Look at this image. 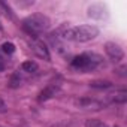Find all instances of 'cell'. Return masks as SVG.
Instances as JSON below:
<instances>
[{
    "label": "cell",
    "mask_w": 127,
    "mask_h": 127,
    "mask_svg": "<svg viewBox=\"0 0 127 127\" xmlns=\"http://www.w3.org/2000/svg\"><path fill=\"white\" fill-rule=\"evenodd\" d=\"M21 67H23V70H24V72H29V73H33V72H36V70L39 69L37 63H36V61H33V60H27V61H24Z\"/></svg>",
    "instance_id": "9c48e42d"
},
{
    "label": "cell",
    "mask_w": 127,
    "mask_h": 127,
    "mask_svg": "<svg viewBox=\"0 0 127 127\" xmlns=\"http://www.w3.org/2000/svg\"><path fill=\"white\" fill-rule=\"evenodd\" d=\"M20 82H21L20 73H14V75L11 76V82H9V84H11V87H14V88H15V87H18V85H20Z\"/></svg>",
    "instance_id": "9a60e30c"
},
{
    "label": "cell",
    "mask_w": 127,
    "mask_h": 127,
    "mask_svg": "<svg viewBox=\"0 0 127 127\" xmlns=\"http://www.w3.org/2000/svg\"><path fill=\"white\" fill-rule=\"evenodd\" d=\"M105 52L108 54V57L114 61H120L124 57V51L120 45H117L115 42H108L105 45Z\"/></svg>",
    "instance_id": "5b68a950"
},
{
    "label": "cell",
    "mask_w": 127,
    "mask_h": 127,
    "mask_svg": "<svg viewBox=\"0 0 127 127\" xmlns=\"http://www.w3.org/2000/svg\"><path fill=\"white\" fill-rule=\"evenodd\" d=\"M60 34L66 40H75V42H88L99 36V29L96 26H76V27H63L60 30Z\"/></svg>",
    "instance_id": "6da1fadb"
},
{
    "label": "cell",
    "mask_w": 127,
    "mask_h": 127,
    "mask_svg": "<svg viewBox=\"0 0 127 127\" xmlns=\"http://www.w3.org/2000/svg\"><path fill=\"white\" fill-rule=\"evenodd\" d=\"M30 46H32L33 52H34L37 57H40V58H43V60L49 61V58H51V55H49V51H48L46 45H45V43H43L40 39H37V37H33V39L30 40Z\"/></svg>",
    "instance_id": "277c9868"
},
{
    "label": "cell",
    "mask_w": 127,
    "mask_h": 127,
    "mask_svg": "<svg viewBox=\"0 0 127 127\" xmlns=\"http://www.w3.org/2000/svg\"><path fill=\"white\" fill-rule=\"evenodd\" d=\"M58 91H60V88H58L55 84H49V85H46V87H45V88L39 93V100H40V102L48 100V99L54 97Z\"/></svg>",
    "instance_id": "52a82bcc"
},
{
    "label": "cell",
    "mask_w": 127,
    "mask_h": 127,
    "mask_svg": "<svg viewBox=\"0 0 127 127\" xmlns=\"http://www.w3.org/2000/svg\"><path fill=\"white\" fill-rule=\"evenodd\" d=\"M49 27V18L43 14H32L23 21V30L32 37H37Z\"/></svg>",
    "instance_id": "7a4b0ae2"
},
{
    "label": "cell",
    "mask_w": 127,
    "mask_h": 127,
    "mask_svg": "<svg viewBox=\"0 0 127 127\" xmlns=\"http://www.w3.org/2000/svg\"><path fill=\"white\" fill-rule=\"evenodd\" d=\"M102 63V57L94 52H84L72 60V67L79 72H91Z\"/></svg>",
    "instance_id": "3957f363"
},
{
    "label": "cell",
    "mask_w": 127,
    "mask_h": 127,
    "mask_svg": "<svg viewBox=\"0 0 127 127\" xmlns=\"http://www.w3.org/2000/svg\"><path fill=\"white\" fill-rule=\"evenodd\" d=\"M3 69H5V64H3V63H2V61H0V72H2Z\"/></svg>",
    "instance_id": "e0dca14e"
},
{
    "label": "cell",
    "mask_w": 127,
    "mask_h": 127,
    "mask_svg": "<svg viewBox=\"0 0 127 127\" xmlns=\"http://www.w3.org/2000/svg\"><path fill=\"white\" fill-rule=\"evenodd\" d=\"M2 51H3L5 54H14V51H15V45H14L12 42H5V43L2 45Z\"/></svg>",
    "instance_id": "4fadbf2b"
},
{
    "label": "cell",
    "mask_w": 127,
    "mask_h": 127,
    "mask_svg": "<svg viewBox=\"0 0 127 127\" xmlns=\"http://www.w3.org/2000/svg\"><path fill=\"white\" fill-rule=\"evenodd\" d=\"M85 127H108V124L97 118H90L85 121Z\"/></svg>",
    "instance_id": "8fae6325"
},
{
    "label": "cell",
    "mask_w": 127,
    "mask_h": 127,
    "mask_svg": "<svg viewBox=\"0 0 127 127\" xmlns=\"http://www.w3.org/2000/svg\"><path fill=\"white\" fill-rule=\"evenodd\" d=\"M0 127H2V126H0Z\"/></svg>",
    "instance_id": "d6986e66"
},
{
    "label": "cell",
    "mask_w": 127,
    "mask_h": 127,
    "mask_svg": "<svg viewBox=\"0 0 127 127\" xmlns=\"http://www.w3.org/2000/svg\"><path fill=\"white\" fill-rule=\"evenodd\" d=\"M111 100L115 102V103H124V102L127 100V93H126L124 90H121L120 93L112 94V96H111Z\"/></svg>",
    "instance_id": "30bf717a"
},
{
    "label": "cell",
    "mask_w": 127,
    "mask_h": 127,
    "mask_svg": "<svg viewBox=\"0 0 127 127\" xmlns=\"http://www.w3.org/2000/svg\"><path fill=\"white\" fill-rule=\"evenodd\" d=\"M88 17L94 18V20H103L108 17V12H106V8L100 3H96V5H91L88 8Z\"/></svg>",
    "instance_id": "8992f818"
},
{
    "label": "cell",
    "mask_w": 127,
    "mask_h": 127,
    "mask_svg": "<svg viewBox=\"0 0 127 127\" xmlns=\"http://www.w3.org/2000/svg\"><path fill=\"white\" fill-rule=\"evenodd\" d=\"M0 14H3L5 17H12L11 9H9V8H8V5H6V3H3V2H0Z\"/></svg>",
    "instance_id": "5bb4252c"
},
{
    "label": "cell",
    "mask_w": 127,
    "mask_h": 127,
    "mask_svg": "<svg viewBox=\"0 0 127 127\" xmlns=\"http://www.w3.org/2000/svg\"><path fill=\"white\" fill-rule=\"evenodd\" d=\"M0 30H2V23H0Z\"/></svg>",
    "instance_id": "ac0fdd59"
},
{
    "label": "cell",
    "mask_w": 127,
    "mask_h": 127,
    "mask_svg": "<svg viewBox=\"0 0 127 127\" xmlns=\"http://www.w3.org/2000/svg\"><path fill=\"white\" fill-rule=\"evenodd\" d=\"M115 127H117V126H115Z\"/></svg>",
    "instance_id": "ffe728a7"
},
{
    "label": "cell",
    "mask_w": 127,
    "mask_h": 127,
    "mask_svg": "<svg viewBox=\"0 0 127 127\" xmlns=\"http://www.w3.org/2000/svg\"><path fill=\"white\" fill-rule=\"evenodd\" d=\"M90 85L93 88H111L112 82H109V81H93V82H90Z\"/></svg>",
    "instance_id": "7c38bea8"
},
{
    "label": "cell",
    "mask_w": 127,
    "mask_h": 127,
    "mask_svg": "<svg viewBox=\"0 0 127 127\" xmlns=\"http://www.w3.org/2000/svg\"><path fill=\"white\" fill-rule=\"evenodd\" d=\"M6 111H8V105L2 97H0V114H5Z\"/></svg>",
    "instance_id": "2e32d148"
},
{
    "label": "cell",
    "mask_w": 127,
    "mask_h": 127,
    "mask_svg": "<svg viewBox=\"0 0 127 127\" xmlns=\"http://www.w3.org/2000/svg\"><path fill=\"white\" fill-rule=\"evenodd\" d=\"M78 105L81 108H85V109H100L102 108V103L97 102V100H91V99H81L78 102Z\"/></svg>",
    "instance_id": "ba28073f"
}]
</instances>
